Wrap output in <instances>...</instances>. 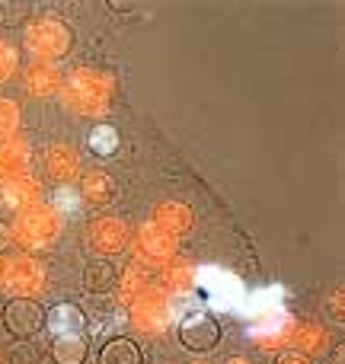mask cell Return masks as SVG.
<instances>
[{
    "label": "cell",
    "mask_w": 345,
    "mask_h": 364,
    "mask_svg": "<svg viewBox=\"0 0 345 364\" xmlns=\"http://www.w3.org/2000/svg\"><path fill=\"white\" fill-rule=\"evenodd\" d=\"M61 96L70 112L100 119V115L109 112V102H112V77L100 74V70H93V68H77L74 74L64 80Z\"/></svg>",
    "instance_id": "obj_1"
},
{
    "label": "cell",
    "mask_w": 345,
    "mask_h": 364,
    "mask_svg": "<svg viewBox=\"0 0 345 364\" xmlns=\"http://www.w3.org/2000/svg\"><path fill=\"white\" fill-rule=\"evenodd\" d=\"M61 233V214L48 205H32L26 211H19L13 237L26 246V250H45L51 246Z\"/></svg>",
    "instance_id": "obj_2"
},
{
    "label": "cell",
    "mask_w": 345,
    "mask_h": 364,
    "mask_svg": "<svg viewBox=\"0 0 345 364\" xmlns=\"http://www.w3.org/2000/svg\"><path fill=\"white\" fill-rule=\"evenodd\" d=\"M70 42H74L70 29L64 23H58V19H38V23H32L29 32H26V48L36 58H45V61L68 55Z\"/></svg>",
    "instance_id": "obj_3"
},
{
    "label": "cell",
    "mask_w": 345,
    "mask_h": 364,
    "mask_svg": "<svg viewBox=\"0 0 345 364\" xmlns=\"http://www.w3.org/2000/svg\"><path fill=\"white\" fill-rule=\"evenodd\" d=\"M179 342L189 352H198V355L211 352L221 342V323L211 314H205V310H189L179 320Z\"/></svg>",
    "instance_id": "obj_4"
},
{
    "label": "cell",
    "mask_w": 345,
    "mask_h": 364,
    "mask_svg": "<svg viewBox=\"0 0 345 364\" xmlns=\"http://www.w3.org/2000/svg\"><path fill=\"white\" fill-rule=\"evenodd\" d=\"M4 288L13 297H36L45 288V265L36 262L32 256L10 259V265L4 272Z\"/></svg>",
    "instance_id": "obj_5"
},
{
    "label": "cell",
    "mask_w": 345,
    "mask_h": 364,
    "mask_svg": "<svg viewBox=\"0 0 345 364\" xmlns=\"http://www.w3.org/2000/svg\"><path fill=\"white\" fill-rule=\"evenodd\" d=\"M198 288H205L214 310H230L243 301V284L224 269H198Z\"/></svg>",
    "instance_id": "obj_6"
},
{
    "label": "cell",
    "mask_w": 345,
    "mask_h": 364,
    "mask_svg": "<svg viewBox=\"0 0 345 364\" xmlns=\"http://www.w3.org/2000/svg\"><path fill=\"white\" fill-rule=\"evenodd\" d=\"M132 323L138 333L160 336L170 326V310H166L164 291H144L138 301H132Z\"/></svg>",
    "instance_id": "obj_7"
},
{
    "label": "cell",
    "mask_w": 345,
    "mask_h": 364,
    "mask_svg": "<svg viewBox=\"0 0 345 364\" xmlns=\"http://www.w3.org/2000/svg\"><path fill=\"white\" fill-rule=\"evenodd\" d=\"M256 320L259 323L250 326V336L256 339L259 348H282L285 342H291V336H294V320L285 314V307L265 310Z\"/></svg>",
    "instance_id": "obj_8"
},
{
    "label": "cell",
    "mask_w": 345,
    "mask_h": 364,
    "mask_svg": "<svg viewBox=\"0 0 345 364\" xmlns=\"http://www.w3.org/2000/svg\"><path fill=\"white\" fill-rule=\"evenodd\" d=\"M138 256L144 259V262H154V265L170 262L176 256V237L151 220V224H144L138 230Z\"/></svg>",
    "instance_id": "obj_9"
},
{
    "label": "cell",
    "mask_w": 345,
    "mask_h": 364,
    "mask_svg": "<svg viewBox=\"0 0 345 364\" xmlns=\"http://www.w3.org/2000/svg\"><path fill=\"white\" fill-rule=\"evenodd\" d=\"M128 240H132L128 224L119 218H100L90 227V246H93L100 256H119L128 246Z\"/></svg>",
    "instance_id": "obj_10"
},
{
    "label": "cell",
    "mask_w": 345,
    "mask_h": 364,
    "mask_svg": "<svg viewBox=\"0 0 345 364\" xmlns=\"http://www.w3.org/2000/svg\"><path fill=\"white\" fill-rule=\"evenodd\" d=\"M4 323L16 339H29V336H36L38 326H42V310H38L29 297H16V301H10V307H6Z\"/></svg>",
    "instance_id": "obj_11"
},
{
    "label": "cell",
    "mask_w": 345,
    "mask_h": 364,
    "mask_svg": "<svg viewBox=\"0 0 345 364\" xmlns=\"http://www.w3.org/2000/svg\"><path fill=\"white\" fill-rule=\"evenodd\" d=\"M45 166H48L51 179L68 186V182H74L77 173H80V157H77V151L70 144H51L48 154H45Z\"/></svg>",
    "instance_id": "obj_12"
},
{
    "label": "cell",
    "mask_w": 345,
    "mask_h": 364,
    "mask_svg": "<svg viewBox=\"0 0 345 364\" xmlns=\"http://www.w3.org/2000/svg\"><path fill=\"white\" fill-rule=\"evenodd\" d=\"M0 201L13 211H26V208L38 205V182L23 176V179H13L0 186Z\"/></svg>",
    "instance_id": "obj_13"
},
{
    "label": "cell",
    "mask_w": 345,
    "mask_h": 364,
    "mask_svg": "<svg viewBox=\"0 0 345 364\" xmlns=\"http://www.w3.org/2000/svg\"><path fill=\"white\" fill-rule=\"evenodd\" d=\"M48 329L55 339H68V336H83V314L74 304H58L48 314Z\"/></svg>",
    "instance_id": "obj_14"
},
{
    "label": "cell",
    "mask_w": 345,
    "mask_h": 364,
    "mask_svg": "<svg viewBox=\"0 0 345 364\" xmlns=\"http://www.w3.org/2000/svg\"><path fill=\"white\" fill-rule=\"evenodd\" d=\"M29 170V147L23 141H10L0 147V182L23 179Z\"/></svg>",
    "instance_id": "obj_15"
},
{
    "label": "cell",
    "mask_w": 345,
    "mask_h": 364,
    "mask_svg": "<svg viewBox=\"0 0 345 364\" xmlns=\"http://www.w3.org/2000/svg\"><path fill=\"white\" fill-rule=\"evenodd\" d=\"M154 224H160L164 230H170L176 237V233L192 230L195 218H192V211H189L186 205H179V201H164V205L154 208Z\"/></svg>",
    "instance_id": "obj_16"
},
{
    "label": "cell",
    "mask_w": 345,
    "mask_h": 364,
    "mask_svg": "<svg viewBox=\"0 0 345 364\" xmlns=\"http://www.w3.org/2000/svg\"><path fill=\"white\" fill-rule=\"evenodd\" d=\"M58 87H61V74H58L55 64L51 61L29 64V70H26V90H29L32 96H48V93H55Z\"/></svg>",
    "instance_id": "obj_17"
},
{
    "label": "cell",
    "mask_w": 345,
    "mask_h": 364,
    "mask_svg": "<svg viewBox=\"0 0 345 364\" xmlns=\"http://www.w3.org/2000/svg\"><path fill=\"white\" fill-rule=\"evenodd\" d=\"M112 195H115V182H112L109 173L93 170V173H87V176H83L80 198L93 201V205H109V201H112Z\"/></svg>",
    "instance_id": "obj_18"
},
{
    "label": "cell",
    "mask_w": 345,
    "mask_h": 364,
    "mask_svg": "<svg viewBox=\"0 0 345 364\" xmlns=\"http://www.w3.org/2000/svg\"><path fill=\"white\" fill-rule=\"evenodd\" d=\"M100 364H144V355L132 339H112L102 346Z\"/></svg>",
    "instance_id": "obj_19"
},
{
    "label": "cell",
    "mask_w": 345,
    "mask_h": 364,
    "mask_svg": "<svg viewBox=\"0 0 345 364\" xmlns=\"http://www.w3.org/2000/svg\"><path fill=\"white\" fill-rule=\"evenodd\" d=\"M115 282H119V275H115L112 262H93L83 272V288H87L90 294H109V291L115 288Z\"/></svg>",
    "instance_id": "obj_20"
},
{
    "label": "cell",
    "mask_w": 345,
    "mask_h": 364,
    "mask_svg": "<svg viewBox=\"0 0 345 364\" xmlns=\"http://www.w3.org/2000/svg\"><path fill=\"white\" fill-rule=\"evenodd\" d=\"M291 342H294L297 348H301V355H323L329 348V336H327V329L323 326H301V329H294V336H291Z\"/></svg>",
    "instance_id": "obj_21"
},
{
    "label": "cell",
    "mask_w": 345,
    "mask_h": 364,
    "mask_svg": "<svg viewBox=\"0 0 345 364\" xmlns=\"http://www.w3.org/2000/svg\"><path fill=\"white\" fill-rule=\"evenodd\" d=\"M51 355H55L58 364H83V358H87V342H83V336L55 339V346H51Z\"/></svg>",
    "instance_id": "obj_22"
},
{
    "label": "cell",
    "mask_w": 345,
    "mask_h": 364,
    "mask_svg": "<svg viewBox=\"0 0 345 364\" xmlns=\"http://www.w3.org/2000/svg\"><path fill=\"white\" fill-rule=\"evenodd\" d=\"M90 151L100 154V157H112L119 151V132L112 125H96L90 132Z\"/></svg>",
    "instance_id": "obj_23"
},
{
    "label": "cell",
    "mask_w": 345,
    "mask_h": 364,
    "mask_svg": "<svg viewBox=\"0 0 345 364\" xmlns=\"http://www.w3.org/2000/svg\"><path fill=\"white\" fill-rule=\"evenodd\" d=\"M144 291H147V275L138 269V265H132V269L125 272V278H122V291H119L122 301L132 304V301H138Z\"/></svg>",
    "instance_id": "obj_24"
},
{
    "label": "cell",
    "mask_w": 345,
    "mask_h": 364,
    "mask_svg": "<svg viewBox=\"0 0 345 364\" xmlns=\"http://www.w3.org/2000/svg\"><path fill=\"white\" fill-rule=\"evenodd\" d=\"M192 278H195V272L189 269V265H166V272H164V282H166V288H173V291H189V284H192Z\"/></svg>",
    "instance_id": "obj_25"
},
{
    "label": "cell",
    "mask_w": 345,
    "mask_h": 364,
    "mask_svg": "<svg viewBox=\"0 0 345 364\" xmlns=\"http://www.w3.org/2000/svg\"><path fill=\"white\" fill-rule=\"evenodd\" d=\"M19 128V106L10 100H0V138H10Z\"/></svg>",
    "instance_id": "obj_26"
},
{
    "label": "cell",
    "mask_w": 345,
    "mask_h": 364,
    "mask_svg": "<svg viewBox=\"0 0 345 364\" xmlns=\"http://www.w3.org/2000/svg\"><path fill=\"white\" fill-rule=\"evenodd\" d=\"M55 211L61 214H77L80 211V192H74L70 186H61L55 192Z\"/></svg>",
    "instance_id": "obj_27"
},
{
    "label": "cell",
    "mask_w": 345,
    "mask_h": 364,
    "mask_svg": "<svg viewBox=\"0 0 345 364\" xmlns=\"http://www.w3.org/2000/svg\"><path fill=\"white\" fill-rule=\"evenodd\" d=\"M13 70H16V48H13L10 42H4V38H0V83L10 80Z\"/></svg>",
    "instance_id": "obj_28"
},
{
    "label": "cell",
    "mask_w": 345,
    "mask_h": 364,
    "mask_svg": "<svg viewBox=\"0 0 345 364\" xmlns=\"http://www.w3.org/2000/svg\"><path fill=\"white\" fill-rule=\"evenodd\" d=\"M275 364H310V361H307V355H301V352H288V355H282Z\"/></svg>",
    "instance_id": "obj_29"
},
{
    "label": "cell",
    "mask_w": 345,
    "mask_h": 364,
    "mask_svg": "<svg viewBox=\"0 0 345 364\" xmlns=\"http://www.w3.org/2000/svg\"><path fill=\"white\" fill-rule=\"evenodd\" d=\"M10 240H13V237H10V227L0 220V250H6V246H10Z\"/></svg>",
    "instance_id": "obj_30"
},
{
    "label": "cell",
    "mask_w": 345,
    "mask_h": 364,
    "mask_svg": "<svg viewBox=\"0 0 345 364\" xmlns=\"http://www.w3.org/2000/svg\"><path fill=\"white\" fill-rule=\"evenodd\" d=\"M227 364H250L246 358H227Z\"/></svg>",
    "instance_id": "obj_31"
},
{
    "label": "cell",
    "mask_w": 345,
    "mask_h": 364,
    "mask_svg": "<svg viewBox=\"0 0 345 364\" xmlns=\"http://www.w3.org/2000/svg\"><path fill=\"white\" fill-rule=\"evenodd\" d=\"M4 272H6V265H4V259H0V284H4Z\"/></svg>",
    "instance_id": "obj_32"
}]
</instances>
